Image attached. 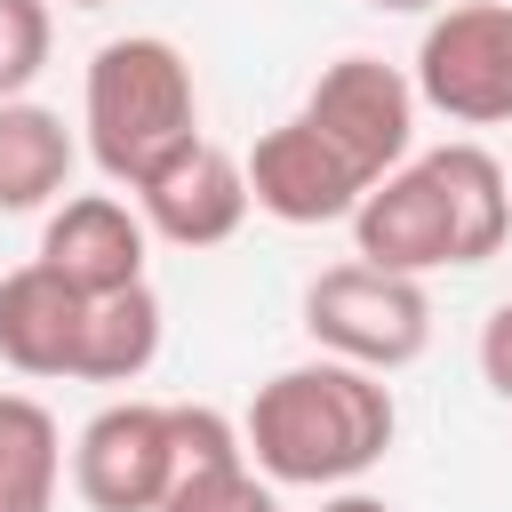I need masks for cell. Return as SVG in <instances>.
Wrapping results in <instances>:
<instances>
[{"mask_svg":"<svg viewBox=\"0 0 512 512\" xmlns=\"http://www.w3.org/2000/svg\"><path fill=\"white\" fill-rule=\"evenodd\" d=\"M504 232H512V184H504V160L472 136L400 160L352 208L360 264L400 280H424L440 264H488Z\"/></svg>","mask_w":512,"mask_h":512,"instance_id":"6da1fadb","label":"cell"},{"mask_svg":"<svg viewBox=\"0 0 512 512\" xmlns=\"http://www.w3.org/2000/svg\"><path fill=\"white\" fill-rule=\"evenodd\" d=\"M392 432H400L392 384L352 360H328V352L264 376L240 416L248 464L272 488H352L368 464H384Z\"/></svg>","mask_w":512,"mask_h":512,"instance_id":"7a4b0ae2","label":"cell"},{"mask_svg":"<svg viewBox=\"0 0 512 512\" xmlns=\"http://www.w3.org/2000/svg\"><path fill=\"white\" fill-rule=\"evenodd\" d=\"M80 128H88V160L104 168V184L136 192L160 160H176L200 136V88L176 40L160 32H120L88 56V88H80Z\"/></svg>","mask_w":512,"mask_h":512,"instance_id":"3957f363","label":"cell"},{"mask_svg":"<svg viewBox=\"0 0 512 512\" xmlns=\"http://www.w3.org/2000/svg\"><path fill=\"white\" fill-rule=\"evenodd\" d=\"M304 336L328 360L392 376V368L424 360V344H432V296H424V280H400V272H376V264L352 256V264H328L304 288Z\"/></svg>","mask_w":512,"mask_h":512,"instance_id":"277c9868","label":"cell"},{"mask_svg":"<svg viewBox=\"0 0 512 512\" xmlns=\"http://www.w3.org/2000/svg\"><path fill=\"white\" fill-rule=\"evenodd\" d=\"M408 88H416V104H432L456 128H504L512 120V0L440 8L416 40Z\"/></svg>","mask_w":512,"mask_h":512,"instance_id":"5b68a950","label":"cell"},{"mask_svg":"<svg viewBox=\"0 0 512 512\" xmlns=\"http://www.w3.org/2000/svg\"><path fill=\"white\" fill-rule=\"evenodd\" d=\"M304 120L368 184L392 176L400 160H416V88L384 56H336V64H320V80L304 88Z\"/></svg>","mask_w":512,"mask_h":512,"instance_id":"8992f818","label":"cell"},{"mask_svg":"<svg viewBox=\"0 0 512 512\" xmlns=\"http://www.w3.org/2000/svg\"><path fill=\"white\" fill-rule=\"evenodd\" d=\"M240 176H248V208H264L272 224H296V232H312V224H352V208H360V192H368V176H360L304 112H288L280 128H264L256 152L240 160Z\"/></svg>","mask_w":512,"mask_h":512,"instance_id":"52a82bcc","label":"cell"},{"mask_svg":"<svg viewBox=\"0 0 512 512\" xmlns=\"http://www.w3.org/2000/svg\"><path fill=\"white\" fill-rule=\"evenodd\" d=\"M72 488L88 512H152L168 496V400H112L72 440Z\"/></svg>","mask_w":512,"mask_h":512,"instance_id":"ba28073f","label":"cell"},{"mask_svg":"<svg viewBox=\"0 0 512 512\" xmlns=\"http://www.w3.org/2000/svg\"><path fill=\"white\" fill-rule=\"evenodd\" d=\"M152 512H280V496L248 464V440L224 408L168 400V496Z\"/></svg>","mask_w":512,"mask_h":512,"instance_id":"9c48e42d","label":"cell"},{"mask_svg":"<svg viewBox=\"0 0 512 512\" xmlns=\"http://www.w3.org/2000/svg\"><path fill=\"white\" fill-rule=\"evenodd\" d=\"M136 216L152 240L168 248H224L240 224H248V176L224 144L192 136L176 160H160L144 184H136Z\"/></svg>","mask_w":512,"mask_h":512,"instance_id":"30bf717a","label":"cell"},{"mask_svg":"<svg viewBox=\"0 0 512 512\" xmlns=\"http://www.w3.org/2000/svg\"><path fill=\"white\" fill-rule=\"evenodd\" d=\"M144 248H152V232H144V216L120 192H72L48 216V232H40V264L64 288H80V296L136 288L144 280Z\"/></svg>","mask_w":512,"mask_h":512,"instance_id":"8fae6325","label":"cell"},{"mask_svg":"<svg viewBox=\"0 0 512 512\" xmlns=\"http://www.w3.org/2000/svg\"><path fill=\"white\" fill-rule=\"evenodd\" d=\"M80 328H88V296L64 288L40 256L0 272V360L16 376H72L80 368Z\"/></svg>","mask_w":512,"mask_h":512,"instance_id":"7c38bea8","label":"cell"},{"mask_svg":"<svg viewBox=\"0 0 512 512\" xmlns=\"http://www.w3.org/2000/svg\"><path fill=\"white\" fill-rule=\"evenodd\" d=\"M64 184H72V128L32 96L0 104V216H32Z\"/></svg>","mask_w":512,"mask_h":512,"instance_id":"4fadbf2b","label":"cell"},{"mask_svg":"<svg viewBox=\"0 0 512 512\" xmlns=\"http://www.w3.org/2000/svg\"><path fill=\"white\" fill-rule=\"evenodd\" d=\"M160 296L152 280L120 288V296H88V328H80V384H136L160 360Z\"/></svg>","mask_w":512,"mask_h":512,"instance_id":"5bb4252c","label":"cell"},{"mask_svg":"<svg viewBox=\"0 0 512 512\" xmlns=\"http://www.w3.org/2000/svg\"><path fill=\"white\" fill-rule=\"evenodd\" d=\"M64 432L32 392H0V512H56Z\"/></svg>","mask_w":512,"mask_h":512,"instance_id":"9a60e30c","label":"cell"},{"mask_svg":"<svg viewBox=\"0 0 512 512\" xmlns=\"http://www.w3.org/2000/svg\"><path fill=\"white\" fill-rule=\"evenodd\" d=\"M48 40H56L48 0H0V104H16V96L40 80Z\"/></svg>","mask_w":512,"mask_h":512,"instance_id":"2e32d148","label":"cell"},{"mask_svg":"<svg viewBox=\"0 0 512 512\" xmlns=\"http://www.w3.org/2000/svg\"><path fill=\"white\" fill-rule=\"evenodd\" d=\"M480 376H488V392L496 400H512V296L488 312V328H480Z\"/></svg>","mask_w":512,"mask_h":512,"instance_id":"e0dca14e","label":"cell"},{"mask_svg":"<svg viewBox=\"0 0 512 512\" xmlns=\"http://www.w3.org/2000/svg\"><path fill=\"white\" fill-rule=\"evenodd\" d=\"M320 512H392L384 496H368V488H328L320 496Z\"/></svg>","mask_w":512,"mask_h":512,"instance_id":"ac0fdd59","label":"cell"},{"mask_svg":"<svg viewBox=\"0 0 512 512\" xmlns=\"http://www.w3.org/2000/svg\"><path fill=\"white\" fill-rule=\"evenodd\" d=\"M368 8H384V16H416V8H448V0H368Z\"/></svg>","mask_w":512,"mask_h":512,"instance_id":"d6986e66","label":"cell"},{"mask_svg":"<svg viewBox=\"0 0 512 512\" xmlns=\"http://www.w3.org/2000/svg\"><path fill=\"white\" fill-rule=\"evenodd\" d=\"M64 8H112V0H64Z\"/></svg>","mask_w":512,"mask_h":512,"instance_id":"ffe728a7","label":"cell"},{"mask_svg":"<svg viewBox=\"0 0 512 512\" xmlns=\"http://www.w3.org/2000/svg\"><path fill=\"white\" fill-rule=\"evenodd\" d=\"M504 184H512V168H504Z\"/></svg>","mask_w":512,"mask_h":512,"instance_id":"44dd1931","label":"cell"}]
</instances>
